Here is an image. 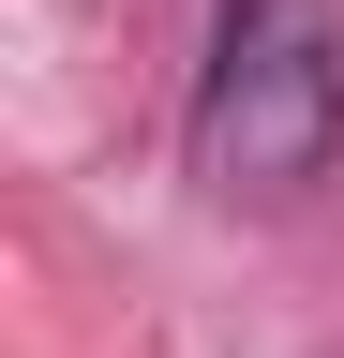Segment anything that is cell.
<instances>
[{
    "instance_id": "cell-1",
    "label": "cell",
    "mask_w": 344,
    "mask_h": 358,
    "mask_svg": "<svg viewBox=\"0 0 344 358\" xmlns=\"http://www.w3.org/2000/svg\"><path fill=\"white\" fill-rule=\"evenodd\" d=\"M344 150V30L315 0H225L195 75V179L209 194H315Z\"/></svg>"
}]
</instances>
